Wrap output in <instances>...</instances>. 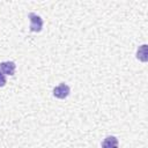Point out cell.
<instances>
[{"mask_svg":"<svg viewBox=\"0 0 148 148\" xmlns=\"http://www.w3.org/2000/svg\"><path fill=\"white\" fill-rule=\"evenodd\" d=\"M28 17L30 20V30L32 32H39L43 28V18L35 13H29Z\"/></svg>","mask_w":148,"mask_h":148,"instance_id":"obj_1","label":"cell"},{"mask_svg":"<svg viewBox=\"0 0 148 148\" xmlns=\"http://www.w3.org/2000/svg\"><path fill=\"white\" fill-rule=\"evenodd\" d=\"M69 92H71V89L66 83H60L59 86L54 87V89H53V96L59 99L66 98L69 95Z\"/></svg>","mask_w":148,"mask_h":148,"instance_id":"obj_2","label":"cell"},{"mask_svg":"<svg viewBox=\"0 0 148 148\" xmlns=\"http://www.w3.org/2000/svg\"><path fill=\"white\" fill-rule=\"evenodd\" d=\"M16 65L14 61H3L0 62V72L5 75H14Z\"/></svg>","mask_w":148,"mask_h":148,"instance_id":"obj_3","label":"cell"},{"mask_svg":"<svg viewBox=\"0 0 148 148\" xmlns=\"http://www.w3.org/2000/svg\"><path fill=\"white\" fill-rule=\"evenodd\" d=\"M118 139L113 135H109L102 141V148H118Z\"/></svg>","mask_w":148,"mask_h":148,"instance_id":"obj_4","label":"cell"},{"mask_svg":"<svg viewBox=\"0 0 148 148\" xmlns=\"http://www.w3.org/2000/svg\"><path fill=\"white\" fill-rule=\"evenodd\" d=\"M136 58L139 59V60H141V61H147V45L146 44H143V45H141L139 49H138V51H136Z\"/></svg>","mask_w":148,"mask_h":148,"instance_id":"obj_5","label":"cell"},{"mask_svg":"<svg viewBox=\"0 0 148 148\" xmlns=\"http://www.w3.org/2000/svg\"><path fill=\"white\" fill-rule=\"evenodd\" d=\"M6 84V76L0 72V87H3Z\"/></svg>","mask_w":148,"mask_h":148,"instance_id":"obj_6","label":"cell"}]
</instances>
